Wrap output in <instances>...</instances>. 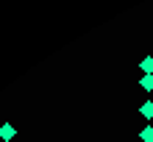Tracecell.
<instances>
[{
	"label": "cell",
	"instance_id": "obj_1",
	"mask_svg": "<svg viewBox=\"0 0 153 142\" xmlns=\"http://www.w3.org/2000/svg\"><path fill=\"white\" fill-rule=\"evenodd\" d=\"M17 137V128L11 126V123H3V126H0V139H3V142H11Z\"/></svg>",
	"mask_w": 153,
	"mask_h": 142
},
{
	"label": "cell",
	"instance_id": "obj_3",
	"mask_svg": "<svg viewBox=\"0 0 153 142\" xmlns=\"http://www.w3.org/2000/svg\"><path fill=\"white\" fill-rule=\"evenodd\" d=\"M139 114H142L145 120H153V100H145V103H142V106H139Z\"/></svg>",
	"mask_w": 153,
	"mask_h": 142
},
{
	"label": "cell",
	"instance_id": "obj_4",
	"mask_svg": "<svg viewBox=\"0 0 153 142\" xmlns=\"http://www.w3.org/2000/svg\"><path fill=\"white\" fill-rule=\"evenodd\" d=\"M139 139L142 142H153V126H145V128H142L139 131Z\"/></svg>",
	"mask_w": 153,
	"mask_h": 142
},
{
	"label": "cell",
	"instance_id": "obj_2",
	"mask_svg": "<svg viewBox=\"0 0 153 142\" xmlns=\"http://www.w3.org/2000/svg\"><path fill=\"white\" fill-rule=\"evenodd\" d=\"M139 70H142L145 75H153V56H145V59H142V61H139Z\"/></svg>",
	"mask_w": 153,
	"mask_h": 142
},
{
	"label": "cell",
	"instance_id": "obj_5",
	"mask_svg": "<svg viewBox=\"0 0 153 142\" xmlns=\"http://www.w3.org/2000/svg\"><path fill=\"white\" fill-rule=\"evenodd\" d=\"M139 86H142V89H145V92H153V75H142Z\"/></svg>",
	"mask_w": 153,
	"mask_h": 142
}]
</instances>
